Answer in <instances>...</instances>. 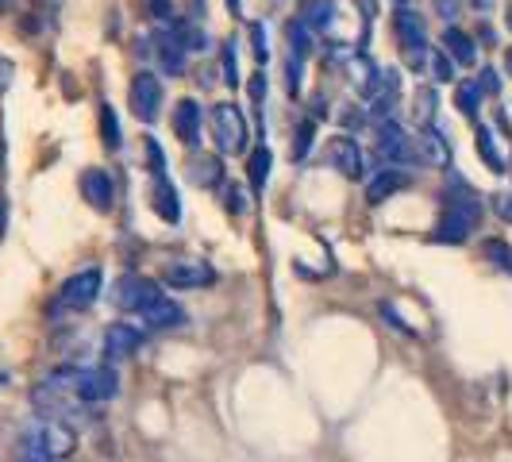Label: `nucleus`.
<instances>
[{
    "label": "nucleus",
    "instance_id": "40",
    "mask_svg": "<svg viewBox=\"0 0 512 462\" xmlns=\"http://www.w3.org/2000/svg\"><path fill=\"white\" fill-rule=\"evenodd\" d=\"M262 97H266V74H255L251 77V101L262 104Z\"/></svg>",
    "mask_w": 512,
    "mask_h": 462
},
{
    "label": "nucleus",
    "instance_id": "21",
    "mask_svg": "<svg viewBox=\"0 0 512 462\" xmlns=\"http://www.w3.org/2000/svg\"><path fill=\"white\" fill-rule=\"evenodd\" d=\"M443 51L451 54L455 62H462V66H474V58H478V54H474V39H470V35H462L455 24L443 31Z\"/></svg>",
    "mask_w": 512,
    "mask_h": 462
},
{
    "label": "nucleus",
    "instance_id": "16",
    "mask_svg": "<svg viewBox=\"0 0 512 462\" xmlns=\"http://www.w3.org/2000/svg\"><path fill=\"white\" fill-rule=\"evenodd\" d=\"M81 193H85V201L93 208H101V212H108L112 208V178L104 174V170H85L81 174Z\"/></svg>",
    "mask_w": 512,
    "mask_h": 462
},
{
    "label": "nucleus",
    "instance_id": "13",
    "mask_svg": "<svg viewBox=\"0 0 512 462\" xmlns=\"http://www.w3.org/2000/svg\"><path fill=\"white\" fill-rule=\"evenodd\" d=\"M139 316H143V324H147V328H158V332H166V328H181V324H185V308H181L178 301H170L166 293H162L158 301H151Z\"/></svg>",
    "mask_w": 512,
    "mask_h": 462
},
{
    "label": "nucleus",
    "instance_id": "17",
    "mask_svg": "<svg viewBox=\"0 0 512 462\" xmlns=\"http://www.w3.org/2000/svg\"><path fill=\"white\" fill-rule=\"evenodd\" d=\"M154 43H158L162 70H166V74H181V70H185V43L178 39V31H162Z\"/></svg>",
    "mask_w": 512,
    "mask_h": 462
},
{
    "label": "nucleus",
    "instance_id": "22",
    "mask_svg": "<svg viewBox=\"0 0 512 462\" xmlns=\"http://www.w3.org/2000/svg\"><path fill=\"white\" fill-rule=\"evenodd\" d=\"M189 178L197 181L201 189H216V185H224V166H220V158H216V154L193 158V170H189Z\"/></svg>",
    "mask_w": 512,
    "mask_h": 462
},
{
    "label": "nucleus",
    "instance_id": "44",
    "mask_svg": "<svg viewBox=\"0 0 512 462\" xmlns=\"http://www.w3.org/2000/svg\"><path fill=\"white\" fill-rule=\"evenodd\" d=\"M0 231H4V205H0Z\"/></svg>",
    "mask_w": 512,
    "mask_h": 462
},
{
    "label": "nucleus",
    "instance_id": "46",
    "mask_svg": "<svg viewBox=\"0 0 512 462\" xmlns=\"http://www.w3.org/2000/svg\"><path fill=\"white\" fill-rule=\"evenodd\" d=\"M0 382H8V374H0Z\"/></svg>",
    "mask_w": 512,
    "mask_h": 462
},
{
    "label": "nucleus",
    "instance_id": "37",
    "mask_svg": "<svg viewBox=\"0 0 512 462\" xmlns=\"http://www.w3.org/2000/svg\"><path fill=\"white\" fill-rule=\"evenodd\" d=\"M147 158H151V174H166V158H162L154 139H147Z\"/></svg>",
    "mask_w": 512,
    "mask_h": 462
},
{
    "label": "nucleus",
    "instance_id": "12",
    "mask_svg": "<svg viewBox=\"0 0 512 462\" xmlns=\"http://www.w3.org/2000/svg\"><path fill=\"white\" fill-rule=\"evenodd\" d=\"M35 432H39V439H43V447L51 451L54 459L62 462V459H70L74 455V432L62 424V420H39V424H31Z\"/></svg>",
    "mask_w": 512,
    "mask_h": 462
},
{
    "label": "nucleus",
    "instance_id": "41",
    "mask_svg": "<svg viewBox=\"0 0 512 462\" xmlns=\"http://www.w3.org/2000/svg\"><path fill=\"white\" fill-rule=\"evenodd\" d=\"M151 16L154 20H170V0H151Z\"/></svg>",
    "mask_w": 512,
    "mask_h": 462
},
{
    "label": "nucleus",
    "instance_id": "34",
    "mask_svg": "<svg viewBox=\"0 0 512 462\" xmlns=\"http://www.w3.org/2000/svg\"><path fill=\"white\" fill-rule=\"evenodd\" d=\"M432 74H436V81H451V77H455V66H451V54L439 51L436 58H432Z\"/></svg>",
    "mask_w": 512,
    "mask_h": 462
},
{
    "label": "nucleus",
    "instance_id": "39",
    "mask_svg": "<svg viewBox=\"0 0 512 462\" xmlns=\"http://www.w3.org/2000/svg\"><path fill=\"white\" fill-rule=\"evenodd\" d=\"M436 12L443 16V20L455 24V16H459V0H436Z\"/></svg>",
    "mask_w": 512,
    "mask_h": 462
},
{
    "label": "nucleus",
    "instance_id": "20",
    "mask_svg": "<svg viewBox=\"0 0 512 462\" xmlns=\"http://www.w3.org/2000/svg\"><path fill=\"white\" fill-rule=\"evenodd\" d=\"M420 158H428V162H436V166H447L451 162V151H447V139L439 135L436 124H424V131H420Z\"/></svg>",
    "mask_w": 512,
    "mask_h": 462
},
{
    "label": "nucleus",
    "instance_id": "33",
    "mask_svg": "<svg viewBox=\"0 0 512 462\" xmlns=\"http://www.w3.org/2000/svg\"><path fill=\"white\" fill-rule=\"evenodd\" d=\"M224 205H228V212H235V216H243V212H247V197H243V189H239V185H228V189H224Z\"/></svg>",
    "mask_w": 512,
    "mask_h": 462
},
{
    "label": "nucleus",
    "instance_id": "29",
    "mask_svg": "<svg viewBox=\"0 0 512 462\" xmlns=\"http://www.w3.org/2000/svg\"><path fill=\"white\" fill-rule=\"evenodd\" d=\"M478 101H482V89H478V81H462V85H459L462 116H474V112H478Z\"/></svg>",
    "mask_w": 512,
    "mask_h": 462
},
{
    "label": "nucleus",
    "instance_id": "47",
    "mask_svg": "<svg viewBox=\"0 0 512 462\" xmlns=\"http://www.w3.org/2000/svg\"><path fill=\"white\" fill-rule=\"evenodd\" d=\"M509 27H512V8H509Z\"/></svg>",
    "mask_w": 512,
    "mask_h": 462
},
{
    "label": "nucleus",
    "instance_id": "2",
    "mask_svg": "<svg viewBox=\"0 0 512 462\" xmlns=\"http://www.w3.org/2000/svg\"><path fill=\"white\" fill-rule=\"evenodd\" d=\"M101 285H104V274L97 266H89V270H81L74 278H66L62 289H58V297H54V312H85V308L101 297Z\"/></svg>",
    "mask_w": 512,
    "mask_h": 462
},
{
    "label": "nucleus",
    "instance_id": "5",
    "mask_svg": "<svg viewBox=\"0 0 512 462\" xmlns=\"http://www.w3.org/2000/svg\"><path fill=\"white\" fill-rule=\"evenodd\" d=\"M393 35H397V47L405 51L412 70H420L424 66V24H420V16L409 8L393 12Z\"/></svg>",
    "mask_w": 512,
    "mask_h": 462
},
{
    "label": "nucleus",
    "instance_id": "42",
    "mask_svg": "<svg viewBox=\"0 0 512 462\" xmlns=\"http://www.w3.org/2000/svg\"><path fill=\"white\" fill-rule=\"evenodd\" d=\"M470 4H474L478 12H489V8H493V0H470Z\"/></svg>",
    "mask_w": 512,
    "mask_h": 462
},
{
    "label": "nucleus",
    "instance_id": "25",
    "mask_svg": "<svg viewBox=\"0 0 512 462\" xmlns=\"http://www.w3.org/2000/svg\"><path fill=\"white\" fill-rule=\"evenodd\" d=\"M312 27H305L301 20H293V24H285V39H289V51H293V58H301L305 62L308 51H312V35H308Z\"/></svg>",
    "mask_w": 512,
    "mask_h": 462
},
{
    "label": "nucleus",
    "instance_id": "15",
    "mask_svg": "<svg viewBox=\"0 0 512 462\" xmlns=\"http://www.w3.org/2000/svg\"><path fill=\"white\" fill-rule=\"evenodd\" d=\"M151 201H154V212H158L166 224H178V220H181V197H178V189L170 185V178H166V174H154Z\"/></svg>",
    "mask_w": 512,
    "mask_h": 462
},
{
    "label": "nucleus",
    "instance_id": "30",
    "mask_svg": "<svg viewBox=\"0 0 512 462\" xmlns=\"http://www.w3.org/2000/svg\"><path fill=\"white\" fill-rule=\"evenodd\" d=\"M312 135H316V124H312V120H305V124H301V131H297V139H293V162H301V158L312 151Z\"/></svg>",
    "mask_w": 512,
    "mask_h": 462
},
{
    "label": "nucleus",
    "instance_id": "1",
    "mask_svg": "<svg viewBox=\"0 0 512 462\" xmlns=\"http://www.w3.org/2000/svg\"><path fill=\"white\" fill-rule=\"evenodd\" d=\"M478 224H482V201L470 197V193L451 197L436 224V243H455L459 247V243H466L478 231Z\"/></svg>",
    "mask_w": 512,
    "mask_h": 462
},
{
    "label": "nucleus",
    "instance_id": "19",
    "mask_svg": "<svg viewBox=\"0 0 512 462\" xmlns=\"http://www.w3.org/2000/svg\"><path fill=\"white\" fill-rule=\"evenodd\" d=\"M297 20H301L305 27H316V31L332 27L335 0H301V8H297Z\"/></svg>",
    "mask_w": 512,
    "mask_h": 462
},
{
    "label": "nucleus",
    "instance_id": "11",
    "mask_svg": "<svg viewBox=\"0 0 512 462\" xmlns=\"http://www.w3.org/2000/svg\"><path fill=\"white\" fill-rule=\"evenodd\" d=\"M328 162H332L339 174H347V178H359V174H362L359 143H355L351 135H335V139H328Z\"/></svg>",
    "mask_w": 512,
    "mask_h": 462
},
{
    "label": "nucleus",
    "instance_id": "14",
    "mask_svg": "<svg viewBox=\"0 0 512 462\" xmlns=\"http://www.w3.org/2000/svg\"><path fill=\"white\" fill-rule=\"evenodd\" d=\"M174 135H178L185 147H197V135H201V104L193 97L174 104Z\"/></svg>",
    "mask_w": 512,
    "mask_h": 462
},
{
    "label": "nucleus",
    "instance_id": "32",
    "mask_svg": "<svg viewBox=\"0 0 512 462\" xmlns=\"http://www.w3.org/2000/svg\"><path fill=\"white\" fill-rule=\"evenodd\" d=\"M220 58H224V81H228V85H235V81H239V62H235V39H228V43H224Z\"/></svg>",
    "mask_w": 512,
    "mask_h": 462
},
{
    "label": "nucleus",
    "instance_id": "9",
    "mask_svg": "<svg viewBox=\"0 0 512 462\" xmlns=\"http://www.w3.org/2000/svg\"><path fill=\"white\" fill-rule=\"evenodd\" d=\"M162 282L174 285V289H197V285L216 282V270L208 262H193V258H181V262H170L162 270Z\"/></svg>",
    "mask_w": 512,
    "mask_h": 462
},
{
    "label": "nucleus",
    "instance_id": "4",
    "mask_svg": "<svg viewBox=\"0 0 512 462\" xmlns=\"http://www.w3.org/2000/svg\"><path fill=\"white\" fill-rule=\"evenodd\" d=\"M74 393H77V401L101 405V401H112V397L120 393V378H116V370H112V366H93V370H77Z\"/></svg>",
    "mask_w": 512,
    "mask_h": 462
},
{
    "label": "nucleus",
    "instance_id": "10",
    "mask_svg": "<svg viewBox=\"0 0 512 462\" xmlns=\"http://www.w3.org/2000/svg\"><path fill=\"white\" fill-rule=\"evenodd\" d=\"M139 343H143V332H139L135 324H112V328L104 332V359L108 362L131 359V355L139 351Z\"/></svg>",
    "mask_w": 512,
    "mask_h": 462
},
{
    "label": "nucleus",
    "instance_id": "3",
    "mask_svg": "<svg viewBox=\"0 0 512 462\" xmlns=\"http://www.w3.org/2000/svg\"><path fill=\"white\" fill-rule=\"evenodd\" d=\"M212 135H216V147L224 154L247 151V116L235 108V104H216L212 108Z\"/></svg>",
    "mask_w": 512,
    "mask_h": 462
},
{
    "label": "nucleus",
    "instance_id": "18",
    "mask_svg": "<svg viewBox=\"0 0 512 462\" xmlns=\"http://www.w3.org/2000/svg\"><path fill=\"white\" fill-rule=\"evenodd\" d=\"M405 185H409V178H405L401 170H382L378 178L366 185V201H370V205H382V201H389L393 193H401Z\"/></svg>",
    "mask_w": 512,
    "mask_h": 462
},
{
    "label": "nucleus",
    "instance_id": "43",
    "mask_svg": "<svg viewBox=\"0 0 512 462\" xmlns=\"http://www.w3.org/2000/svg\"><path fill=\"white\" fill-rule=\"evenodd\" d=\"M228 8L235 12V16H239V0H228Z\"/></svg>",
    "mask_w": 512,
    "mask_h": 462
},
{
    "label": "nucleus",
    "instance_id": "24",
    "mask_svg": "<svg viewBox=\"0 0 512 462\" xmlns=\"http://www.w3.org/2000/svg\"><path fill=\"white\" fill-rule=\"evenodd\" d=\"M16 459L20 462H58L51 451L43 447V439H39L35 428H27L24 436H20V443H16Z\"/></svg>",
    "mask_w": 512,
    "mask_h": 462
},
{
    "label": "nucleus",
    "instance_id": "28",
    "mask_svg": "<svg viewBox=\"0 0 512 462\" xmlns=\"http://www.w3.org/2000/svg\"><path fill=\"white\" fill-rule=\"evenodd\" d=\"M482 251H486V255L505 270V274H512V247L509 243H501V239H486V243H482Z\"/></svg>",
    "mask_w": 512,
    "mask_h": 462
},
{
    "label": "nucleus",
    "instance_id": "45",
    "mask_svg": "<svg viewBox=\"0 0 512 462\" xmlns=\"http://www.w3.org/2000/svg\"><path fill=\"white\" fill-rule=\"evenodd\" d=\"M509 74H512V51H509Z\"/></svg>",
    "mask_w": 512,
    "mask_h": 462
},
{
    "label": "nucleus",
    "instance_id": "31",
    "mask_svg": "<svg viewBox=\"0 0 512 462\" xmlns=\"http://www.w3.org/2000/svg\"><path fill=\"white\" fill-rule=\"evenodd\" d=\"M416 116H420V124H436V93L432 89H424L416 97Z\"/></svg>",
    "mask_w": 512,
    "mask_h": 462
},
{
    "label": "nucleus",
    "instance_id": "26",
    "mask_svg": "<svg viewBox=\"0 0 512 462\" xmlns=\"http://www.w3.org/2000/svg\"><path fill=\"white\" fill-rule=\"evenodd\" d=\"M101 135H104V147L108 151H120V120H116V112H112V104H101Z\"/></svg>",
    "mask_w": 512,
    "mask_h": 462
},
{
    "label": "nucleus",
    "instance_id": "7",
    "mask_svg": "<svg viewBox=\"0 0 512 462\" xmlns=\"http://www.w3.org/2000/svg\"><path fill=\"white\" fill-rule=\"evenodd\" d=\"M378 154H382L385 162H393V166H412V162H420V147H416L393 120H389V124H378Z\"/></svg>",
    "mask_w": 512,
    "mask_h": 462
},
{
    "label": "nucleus",
    "instance_id": "35",
    "mask_svg": "<svg viewBox=\"0 0 512 462\" xmlns=\"http://www.w3.org/2000/svg\"><path fill=\"white\" fill-rule=\"evenodd\" d=\"M251 39H255V58L258 62H266V58H270V47H266V27L251 24Z\"/></svg>",
    "mask_w": 512,
    "mask_h": 462
},
{
    "label": "nucleus",
    "instance_id": "38",
    "mask_svg": "<svg viewBox=\"0 0 512 462\" xmlns=\"http://www.w3.org/2000/svg\"><path fill=\"white\" fill-rule=\"evenodd\" d=\"M493 208H497V216H501L505 224H512V197L509 193H497V197H493Z\"/></svg>",
    "mask_w": 512,
    "mask_h": 462
},
{
    "label": "nucleus",
    "instance_id": "6",
    "mask_svg": "<svg viewBox=\"0 0 512 462\" xmlns=\"http://www.w3.org/2000/svg\"><path fill=\"white\" fill-rule=\"evenodd\" d=\"M128 101H131V112H135L143 124H154V120H158V108H162V85H158V77L147 74V70L131 77Z\"/></svg>",
    "mask_w": 512,
    "mask_h": 462
},
{
    "label": "nucleus",
    "instance_id": "8",
    "mask_svg": "<svg viewBox=\"0 0 512 462\" xmlns=\"http://www.w3.org/2000/svg\"><path fill=\"white\" fill-rule=\"evenodd\" d=\"M158 297H162L158 282L139 278V274H128V278H120V285H116V305L128 308V312H143V308L151 305V301H158Z\"/></svg>",
    "mask_w": 512,
    "mask_h": 462
},
{
    "label": "nucleus",
    "instance_id": "36",
    "mask_svg": "<svg viewBox=\"0 0 512 462\" xmlns=\"http://www.w3.org/2000/svg\"><path fill=\"white\" fill-rule=\"evenodd\" d=\"M478 89H482V93H489V97H497V93H501V77H497V70H482V77H478Z\"/></svg>",
    "mask_w": 512,
    "mask_h": 462
},
{
    "label": "nucleus",
    "instance_id": "23",
    "mask_svg": "<svg viewBox=\"0 0 512 462\" xmlns=\"http://www.w3.org/2000/svg\"><path fill=\"white\" fill-rule=\"evenodd\" d=\"M270 166H274V154H270L266 143H258L255 151H251V158H247V174H251V189H255V193L266 189V181H270Z\"/></svg>",
    "mask_w": 512,
    "mask_h": 462
},
{
    "label": "nucleus",
    "instance_id": "27",
    "mask_svg": "<svg viewBox=\"0 0 512 462\" xmlns=\"http://www.w3.org/2000/svg\"><path fill=\"white\" fill-rule=\"evenodd\" d=\"M478 154L486 158V166L493 170V174H505V158L497 154V147H493V135H489L486 128H478Z\"/></svg>",
    "mask_w": 512,
    "mask_h": 462
}]
</instances>
